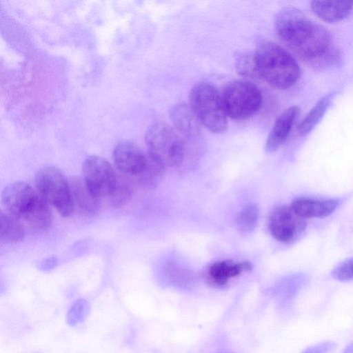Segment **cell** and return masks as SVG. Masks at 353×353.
<instances>
[{
	"instance_id": "1",
	"label": "cell",
	"mask_w": 353,
	"mask_h": 353,
	"mask_svg": "<svg viewBox=\"0 0 353 353\" xmlns=\"http://www.w3.org/2000/svg\"><path fill=\"white\" fill-rule=\"evenodd\" d=\"M274 27L279 39L308 65L321 69L339 61V54L329 32L300 10L281 9L275 17Z\"/></svg>"
},
{
	"instance_id": "2",
	"label": "cell",
	"mask_w": 353,
	"mask_h": 353,
	"mask_svg": "<svg viewBox=\"0 0 353 353\" xmlns=\"http://www.w3.org/2000/svg\"><path fill=\"white\" fill-rule=\"evenodd\" d=\"M1 201L6 212L32 230H44L52 223L50 205L37 190L26 182L8 185L2 192Z\"/></svg>"
},
{
	"instance_id": "3",
	"label": "cell",
	"mask_w": 353,
	"mask_h": 353,
	"mask_svg": "<svg viewBox=\"0 0 353 353\" xmlns=\"http://www.w3.org/2000/svg\"><path fill=\"white\" fill-rule=\"evenodd\" d=\"M254 54L259 78L271 86L279 90L288 89L299 79L301 71L296 61L276 43L261 42Z\"/></svg>"
},
{
	"instance_id": "4",
	"label": "cell",
	"mask_w": 353,
	"mask_h": 353,
	"mask_svg": "<svg viewBox=\"0 0 353 353\" xmlns=\"http://www.w3.org/2000/svg\"><path fill=\"white\" fill-rule=\"evenodd\" d=\"M113 160L120 172L147 186L157 185L165 172L148 152L145 153L130 141H122L115 145Z\"/></svg>"
},
{
	"instance_id": "5",
	"label": "cell",
	"mask_w": 353,
	"mask_h": 353,
	"mask_svg": "<svg viewBox=\"0 0 353 353\" xmlns=\"http://www.w3.org/2000/svg\"><path fill=\"white\" fill-rule=\"evenodd\" d=\"M145 144L148 154L165 170L184 168L185 146L177 132L168 124L157 123L146 132Z\"/></svg>"
},
{
	"instance_id": "6",
	"label": "cell",
	"mask_w": 353,
	"mask_h": 353,
	"mask_svg": "<svg viewBox=\"0 0 353 353\" xmlns=\"http://www.w3.org/2000/svg\"><path fill=\"white\" fill-rule=\"evenodd\" d=\"M189 105L201 125L214 133H223L228 126L227 115L221 94L210 83L202 82L193 86Z\"/></svg>"
},
{
	"instance_id": "7",
	"label": "cell",
	"mask_w": 353,
	"mask_h": 353,
	"mask_svg": "<svg viewBox=\"0 0 353 353\" xmlns=\"http://www.w3.org/2000/svg\"><path fill=\"white\" fill-rule=\"evenodd\" d=\"M221 98L226 115L236 121L252 117L260 109L263 99L259 88L248 80L229 83Z\"/></svg>"
},
{
	"instance_id": "8",
	"label": "cell",
	"mask_w": 353,
	"mask_h": 353,
	"mask_svg": "<svg viewBox=\"0 0 353 353\" xmlns=\"http://www.w3.org/2000/svg\"><path fill=\"white\" fill-rule=\"evenodd\" d=\"M37 191L45 200L64 217L70 216L74 205L69 180L63 172L54 166H46L36 174Z\"/></svg>"
},
{
	"instance_id": "9",
	"label": "cell",
	"mask_w": 353,
	"mask_h": 353,
	"mask_svg": "<svg viewBox=\"0 0 353 353\" xmlns=\"http://www.w3.org/2000/svg\"><path fill=\"white\" fill-rule=\"evenodd\" d=\"M82 172V177L88 187L101 201L109 197L119 179L106 159L95 155L85 159Z\"/></svg>"
},
{
	"instance_id": "10",
	"label": "cell",
	"mask_w": 353,
	"mask_h": 353,
	"mask_svg": "<svg viewBox=\"0 0 353 353\" xmlns=\"http://www.w3.org/2000/svg\"><path fill=\"white\" fill-rule=\"evenodd\" d=\"M268 225L271 234L275 239L288 243L305 230L306 221L290 206L281 205L275 207L270 212Z\"/></svg>"
},
{
	"instance_id": "11",
	"label": "cell",
	"mask_w": 353,
	"mask_h": 353,
	"mask_svg": "<svg viewBox=\"0 0 353 353\" xmlns=\"http://www.w3.org/2000/svg\"><path fill=\"white\" fill-rule=\"evenodd\" d=\"M299 113V107L293 105L284 110L277 117L265 142L267 152H274L283 144Z\"/></svg>"
},
{
	"instance_id": "12",
	"label": "cell",
	"mask_w": 353,
	"mask_h": 353,
	"mask_svg": "<svg viewBox=\"0 0 353 353\" xmlns=\"http://www.w3.org/2000/svg\"><path fill=\"white\" fill-rule=\"evenodd\" d=\"M74 209L84 216H92L100 210L101 200L88 187L83 177L73 176L70 180Z\"/></svg>"
},
{
	"instance_id": "13",
	"label": "cell",
	"mask_w": 353,
	"mask_h": 353,
	"mask_svg": "<svg viewBox=\"0 0 353 353\" xmlns=\"http://www.w3.org/2000/svg\"><path fill=\"white\" fill-rule=\"evenodd\" d=\"M252 265L248 262L234 263L232 261H222L214 263L208 267L205 278L209 283L214 286H223L234 277L243 272L251 270Z\"/></svg>"
},
{
	"instance_id": "14",
	"label": "cell",
	"mask_w": 353,
	"mask_h": 353,
	"mask_svg": "<svg viewBox=\"0 0 353 353\" xmlns=\"http://www.w3.org/2000/svg\"><path fill=\"white\" fill-rule=\"evenodd\" d=\"M170 118L175 128L186 137H195L200 131L201 123L189 104L178 103L169 110Z\"/></svg>"
},
{
	"instance_id": "15",
	"label": "cell",
	"mask_w": 353,
	"mask_h": 353,
	"mask_svg": "<svg viewBox=\"0 0 353 353\" xmlns=\"http://www.w3.org/2000/svg\"><path fill=\"white\" fill-rule=\"evenodd\" d=\"M339 205L335 199L317 200L311 199H297L290 207L301 217L323 218L332 214Z\"/></svg>"
},
{
	"instance_id": "16",
	"label": "cell",
	"mask_w": 353,
	"mask_h": 353,
	"mask_svg": "<svg viewBox=\"0 0 353 353\" xmlns=\"http://www.w3.org/2000/svg\"><path fill=\"white\" fill-rule=\"evenodd\" d=\"M352 5L351 1H312L310 8L319 18L329 23H335L349 15Z\"/></svg>"
},
{
	"instance_id": "17",
	"label": "cell",
	"mask_w": 353,
	"mask_h": 353,
	"mask_svg": "<svg viewBox=\"0 0 353 353\" xmlns=\"http://www.w3.org/2000/svg\"><path fill=\"white\" fill-rule=\"evenodd\" d=\"M1 239L3 243H12L21 241L25 235L23 223L5 212L0 214Z\"/></svg>"
},
{
	"instance_id": "18",
	"label": "cell",
	"mask_w": 353,
	"mask_h": 353,
	"mask_svg": "<svg viewBox=\"0 0 353 353\" xmlns=\"http://www.w3.org/2000/svg\"><path fill=\"white\" fill-rule=\"evenodd\" d=\"M332 94L321 98L307 114L299 126V133L305 136L310 133L321 119L330 106Z\"/></svg>"
},
{
	"instance_id": "19",
	"label": "cell",
	"mask_w": 353,
	"mask_h": 353,
	"mask_svg": "<svg viewBox=\"0 0 353 353\" xmlns=\"http://www.w3.org/2000/svg\"><path fill=\"white\" fill-rule=\"evenodd\" d=\"M259 218V209L256 204L249 203L239 212L236 223L241 233L249 234L256 228Z\"/></svg>"
},
{
	"instance_id": "20",
	"label": "cell",
	"mask_w": 353,
	"mask_h": 353,
	"mask_svg": "<svg viewBox=\"0 0 353 353\" xmlns=\"http://www.w3.org/2000/svg\"><path fill=\"white\" fill-rule=\"evenodd\" d=\"M235 68L237 73L241 77L260 79L254 52L239 54L236 59Z\"/></svg>"
},
{
	"instance_id": "21",
	"label": "cell",
	"mask_w": 353,
	"mask_h": 353,
	"mask_svg": "<svg viewBox=\"0 0 353 353\" xmlns=\"http://www.w3.org/2000/svg\"><path fill=\"white\" fill-rule=\"evenodd\" d=\"M132 188L124 179L119 176L118 183L107 199V201L112 206L120 208L126 204L132 196Z\"/></svg>"
},
{
	"instance_id": "22",
	"label": "cell",
	"mask_w": 353,
	"mask_h": 353,
	"mask_svg": "<svg viewBox=\"0 0 353 353\" xmlns=\"http://www.w3.org/2000/svg\"><path fill=\"white\" fill-rule=\"evenodd\" d=\"M89 312L86 300L79 299L71 305L67 313V322L70 325H77L85 320Z\"/></svg>"
},
{
	"instance_id": "23",
	"label": "cell",
	"mask_w": 353,
	"mask_h": 353,
	"mask_svg": "<svg viewBox=\"0 0 353 353\" xmlns=\"http://www.w3.org/2000/svg\"><path fill=\"white\" fill-rule=\"evenodd\" d=\"M332 274L334 279L341 281L353 279V258L339 265L332 271Z\"/></svg>"
},
{
	"instance_id": "24",
	"label": "cell",
	"mask_w": 353,
	"mask_h": 353,
	"mask_svg": "<svg viewBox=\"0 0 353 353\" xmlns=\"http://www.w3.org/2000/svg\"><path fill=\"white\" fill-rule=\"evenodd\" d=\"M336 347V343L332 341H325L310 347L301 353H328Z\"/></svg>"
},
{
	"instance_id": "25",
	"label": "cell",
	"mask_w": 353,
	"mask_h": 353,
	"mask_svg": "<svg viewBox=\"0 0 353 353\" xmlns=\"http://www.w3.org/2000/svg\"><path fill=\"white\" fill-rule=\"evenodd\" d=\"M342 353H353V341L351 342L343 351Z\"/></svg>"
}]
</instances>
